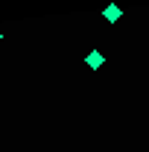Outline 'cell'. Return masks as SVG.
I'll return each instance as SVG.
<instances>
[{
  "label": "cell",
  "instance_id": "1",
  "mask_svg": "<svg viewBox=\"0 0 149 152\" xmlns=\"http://www.w3.org/2000/svg\"><path fill=\"white\" fill-rule=\"evenodd\" d=\"M105 18H108V20L114 23V20L120 18V9H117V6H108V9H105Z\"/></svg>",
  "mask_w": 149,
  "mask_h": 152
},
{
  "label": "cell",
  "instance_id": "2",
  "mask_svg": "<svg viewBox=\"0 0 149 152\" xmlns=\"http://www.w3.org/2000/svg\"><path fill=\"white\" fill-rule=\"evenodd\" d=\"M88 64H91V67H99V64H102V56H99V53L93 50L91 56H88Z\"/></svg>",
  "mask_w": 149,
  "mask_h": 152
}]
</instances>
